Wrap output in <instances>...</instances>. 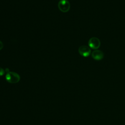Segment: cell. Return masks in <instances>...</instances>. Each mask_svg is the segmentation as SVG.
<instances>
[{
	"label": "cell",
	"instance_id": "cell-4",
	"mask_svg": "<svg viewBox=\"0 0 125 125\" xmlns=\"http://www.w3.org/2000/svg\"><path fill=\"white\" fill-rule=\"evenodd\" d=\"M79 54L83 57H87L91 53V50L89 47L86 45H82L78 49Z\"/></svg>",
	"mask_w": 125,
	"mask_h": 125
},
{
	"label": "cell",
	"instance_id": "cell-1",
	"mask_svg": "<svg viewBox=\"0 0 125 125\" xmlns=\"http://www.w3.org/2000/svg\"><path fill=\"white\" fill-rule=\"evenodd\" d=\"M6 81L11 83H16L20 80V75L14 72L9 71L6 73L5 76Z\"/></svg>",
	"mask_w": 125,
	"mask_h": 125
},
{
	"label": "cell",
	"instance_id": "cell-6",
	"mask_svg": "<svg viewBox=\"0 0 125 125\" xmlns=\"http://www.w3.org/2000/svg\"><path fill=\"white\" fill-rule=\"evenodd\" d=\"M5 73V71L4 70L0 67V76H3Z\"/></svg>",
	"mask_w": 125,
	"mask_h": 125
},
{
	"label": "cell",
	"instance_id": "cell-2",
	"mask_svg": "<svg viewBox=\"0 0 125 125\" xmlns=\"http://www.w3.org/2000/svg\"><path fill=\"white\" fill-rule=\"evenodd\" d=\"M58 8L62 12H67L70 8V3L67 0H61L58 3Z\"/></svg>",
	"mask_w": 125,
	"mask_h": 125
},
{
	"label": "cell",
	"instance_id": "cell-3",
	"mask_svg": "<svg viewBox=\"0 0 125 125\" xmlns=\"http://www.w3.org/2000/svg\"><path fill=\"white\" fill-rule=\"evenodd\" d=\"M89 47L93 49H98L101 45V42L100 40L97 37L91 38L88 42Z\"/></svg>",
	"mask_w": 125,
	"mask_h": 125
},
{
	"label": "cell",
	"instance_id": "cell-7",
	"mask_svg": "<svg viewBox=\"0 0 125 125\" xmlns=\"http://www.w3.org/2000/svg\"><path fill=\"white\" fill-rule=\"evenodd\" d=\"M3 47V43L0 41V50H1Z\"/></svg>",
	"mask_w": 125,
	"mask_h": 125
},
{
	"label": "cell",
	"instance_id": "cell-5",
	"mask_svg": "<svg viewBox=\"0 0 125 125\" xmlns=\"http://www.w3.org/2000/svg\"><path fill=\"white\" fill-rule=\"evenodd\" d=\"M92 58L96 61H100L104 58V54L101 50L96 49L91 53Z\"/></svg>",
	"mask_w": 125,
	"mask_h": 125
}]
</instances>
